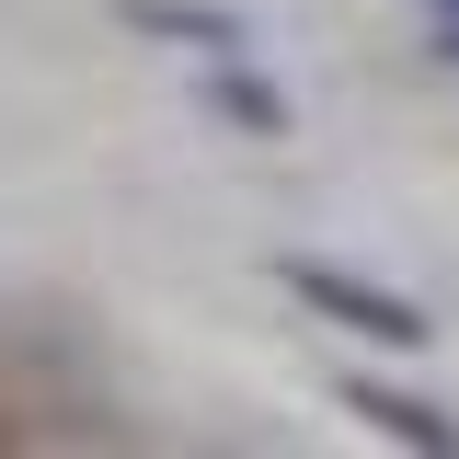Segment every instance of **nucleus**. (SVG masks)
<instances>
[{"label":"nucleus","instance_id":"obj_1","mask_svg":"<svg viewBox=\"0 0 459 459\" xmlns=\"http://www.w3.org/2000/svg\"><path fill=\"white\" fill-rule=\"evenodd\" d=\"M276 276H287V299H310L322 322H344V333H368V344H391V356L437 344V322H425L402 287H368V276H344V264H322V253H287Z\"/></svg>","mask_w":459,"mask_h":459},{"label":"nucleus","instance_id":"obj_2","mask_svg":"<svg viewBox=\"0 0 459 459\" xmlns=\"http://www.w3.org/2000/svg\"><path fill=\"white\" fill-rule=\"evenodd\" d=\"M344 413H356V425H379V437H402V448H425V459H459V413H437V402H413V391L344 379Z\"/></svg>","mask_w":459,"mask_h":459},{"label":"nucleus","instance_id":"obj_3","mask_svg":"<svg viewBox=\"0 0 459 459\" xmlns=\"http://www.w3.org/2000/svg\"><path fill=\"white\" fill-rule=\"evenodd\" d=\"M126 23L161 35V47H195V57H241V47H253L241 12H219V0H126Z\"/></svg>","mask_w":459,"mask_h":459},{"label":"nucleus","instance_id":"obj_4","mask_svg":"<svg viewBox=\"0 0 459 459\" xmlns=\"http://www.w3.org/2000/svg\"><path fill=\"white\" fill-rule=\"evenodd\" d=\"M207 104H219L230 126H253V138H287V92H276V81H253L241 57H219V69H207Z\"/></svg>","mask_w":459,"mask_h":459},{"label":"nucleus","instance_id":"obj_5","mask_svg":"<svg viewBox=\"0 0 459 459\" xmlns=\"http://www.w3.org/2000/svg\"><path fill=\"white\" fill-rule=\"evenodd\" d=\"M437 35H448V57H459V0H437Z\"/></svg>","mask_w":459,"mask_h":459}]
</instances>
